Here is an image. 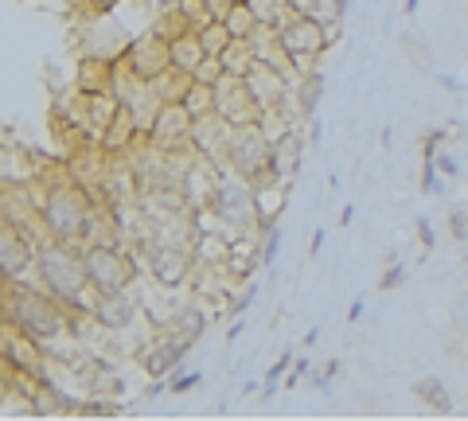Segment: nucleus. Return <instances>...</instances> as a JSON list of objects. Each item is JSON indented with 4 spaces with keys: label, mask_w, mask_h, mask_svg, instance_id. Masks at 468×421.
<instances>
[{
    "label": "nucleus",
    "mask_w": 468,
    "mask_h": 421,
    "mask_svg": "<svg viewBox=\"0 0 468 421\" xmlns=\"http://www.w3.org/2000/svg\"><path fill=\"white\" fill-rule=\"evenodd\" d=\"M40 168H35V157L28 148L12 145V140H0V187H32Z\"/></svg>",
    "instance_id": "14"
},
{
    "label": "nucleus",
    "mask_w": 468,
    "mask_h": 421,
    "mask_svg": "<svg viewBox=\"0 0 468 421\" xmlns=\"http://www.w3.org/2000/svg\"><path fill=\"white\" fill-rule=\"evenodd\" d=\"M122 58H125V63L133 67L145 82H152V78L160 75V70L172 67V47H168V40H164V35H157V31L148 28L145 35H140V40H133V43L125 47Z\"/></svg>",
    "instance_id": "12"
},
{
    "label": "nucleus",
    "mask_w": 468,
    "mask_h": 421,
    "mask_svg": "<svg viewBox=\"0 0 468 421\" xmlns=\"http://www.w3.org/2000/svg\"><path fill=\"white\" fill-rule=\"evenodd\" d=\"M82 265H86V277L94 292H117V289H129L137 281V262L129 257L122 246L105 242V238H94L82 246Z\"/></svg>",
    "instance_id": "5"
},
{
    "label": "nucleus",
    "mask_w": 468,
    "mask_h": 421,
    "mask_svg": "<svg viewBox=\"0 0 468 421\" xmlns=\"http://www.w3.org/2000/svg\"><path fill=\"white\" fill-rule=\"evenodd\" d=\"M449 230H453V238L468 242V210H453V215H449Z\"/></svg>",
    "instance_id": "24"
},
{
    "label": "nucleus",
    "mask_w": 468,
    "mask_h": 421,
    "mask_svg": "<svg viewBox=\"0 0 468 421\" xmlns=\"http://www.w3.org/2000/svg\"><path fill=\"white\" fill-rule=\"evenodd\" d=\"M113 70H117V58L82 55V58H78V78H75V86H78L82 94H113Z\"/></svg>",
    "instance_id": "15"
},
{
    "label": "nucleus",
    "mask_w": 468,
    "mask_h": 421,
    "mask_svg": "<svg viewBox=\"0 0 468 421\" xmlns=\"http://www.w3.org/2000/svg\"><path fill=\"white\" fill-rule=\"evenodd\" d=\"M199 40H203L207 55H222V47H227L234 35L227 31V23H222V20H211V23H203V28H199Z\"/></svg>",
    "instance_id": "23"
},
{
    "label": "nucleus",
    "mask_w": 468,
    "mask_h": 421,
    "mask_svg": "<svg viewBox=\"0 0 468 421\" xmlns=\"http://www.w3.org/2000/svg\"><path fill=\"white\" fill-rule=\"evenodd\" d=\"M215 113L230 125H254L262 121V105L254 102L250 86L242 75H222L215 82Z\"/></svg>",
    "instance_id": "9"
},
{
    "label": "nucleus",
    "mask_w": 468,
    "mask_h": 421,
    "mask_svg": "<svg viewBox=\"0 0 468 421\" xmlns=\"http://www.w3.org/2000/svg\"><path fill=\"white\" fill-rule=\"evenodd\" d=\"M137 312H140V304L129 289L98 292V300H94V320H98L105 332H125V327H133Z\"/></svg>",
    "instance_id": "13"
},
{
    "label": "nucleus",
    "mask_w": 468,
    "mask_h": 421,
    "mask_svg": "<svg viewBox=\"0 0 468 421\" xmlns=\"http://www.w3.org/2000/svg\"><path fill=\"white\" fill-rule=\"evenodd\" d=\"M145 262H148L152 277H157L164 289L184 285V281L199 269L195 250H192V246H180V242H152L145 250Z\"/></svg>",
    "instance_id": "8"
},
{
    "label": "nucleus",
    "mask_w": 468,
    "mask_h": 421,
    "mask_svg": "<svg viewBox=\"0 0 468 421\" xmlns=\"http://www.w3.org/2000/svg\"><path fill=\"white\" fill-rule=\"evenodd\" d=\"M269 152H274V137L262 129V121L234 125L227 137V152H222V168L254 184L262 172H269Z\"/></svg>",
    "instance_id": "6"
},
{
    "label": "nucleus",
    "mask_w": 468,
    "mask_h": 421,
    "mask_svg": "<svg viewBox=\"0 0 468 421\" xmlns=\"http://www.w3.org/2000/svg\"><path fill=\"white\" fill-rule=\"evenodd\" d=\"M184 105H187V113H192V117L215 113V86H211V82L192 78V86H187V94H184Z\"/></svg>",
    "instance_id": "20"
},
{
    "label": "nucleus",
    "mask_w": 468,
    "mask_h": 421,
    "mask_svg": "<svg viewBox=\"0 0 468 421\" xmlns=\"http://www.w3.org/2000/svg\"><path fill=\"white\" fill-rule=\"evenodd\" d=\"M344 4H347V0H309L304 16H312L316 23H324L328 40H336V35H339V20H344Z\"/></svg>",
    "instance_id": "19"
},
{
    "label": "nucleus",
    "mask_w": 468,
    "mask_h": 421,
    "mask_svg": "<svg viewBox=\"0 0 468 421\" xmlns=\"http://www.w3.org/2000/svg\"><path fill=\"white\" fill-rule=\"evenodd\" d=\"M0 320L23 336H32L43 347L70 336V312L43 285L35 289L28 281H4L0 285Z\"/></svg>",
    "instance_id": "3"
},
{
    "label": "nucleus",
    "mask_w": 468,
    "mask_h": 421,
    "mask_svg": "<svg viewBox=\"0 0 468 421\" xmlns=\"http://www.w3.org/2000/svg\"><path fill=\"white\" fill-rule=\"evenodd\" d=\"M281 43H285V51L292 55V63H297L301 75H309V70H316V58H320L328 51V28L324 23H316L312 16H304V12H297V16H289L285 23L277 28Z\"/></svg>",
    "instance_id": "7"
},
{
    "label": "nucleus",
    "mask_w": 468,
    "mask_h": 421,
    "mask_svg": "<svg viewBox=\"0 0 468 421\" xmlns=\"http://www.w3.org/2000/svg\"><path fill=\"white\" fill-rule=\"evenodd\" d=\"M418 238H421V246H426V250L433 246V230H429V222H426V219L418 222Z\"/></svg>",
    "instance_id": "27"
},
{
    "label": "nucleus",
    "mask_w": 468,
    "mask_h": 421,
    "mask_svg": "<svg viewBox=\"0 0 468 421\" xmlns=\"http://www.w3.org/2000/svg\"><path fill=\"white\" fill-rule=\"evenodd\" d=\"M168 47H172V67L187 70V75L207 58V47H203V40H199L195 28H187V31L176 35V40H168Z\"/></svg>",
    "instance_id": "16"
},
{
    "label": "nucleus",
    "mask_w": 468,
    "mask_h": 421,
    "mask_svg": "<svg viewBox=\"0 0 468 421\" xmlns=\"http://www.w3.org/2000/svg\"><path fill=\"white\" fill-rule=\"evenodd\" d=\"M242 78H246V86H250L254 102L262 105V113H266V110H281V105L292 102V86H297V82L285 78V75H281V70H274V67H266L262 58H257V63L246 70Z\"/></svg>",
    "instance_id": "11"
},
{
    "label": "nucleus",
    "mask_w": 468,
    "mask_h": 421,
    "mask_svg": "<svg viewBox=\"0 0 468 421\" xmlns=\"http://www.w3.org/2000/svg\"><path fill=\"white\" fill-rule=\"evenodd\" d=\"M219 63H222V70H227V75H246V70L257 63L254 43H250V40H230L227 47H222Z\"/></svg>",
    "instance_id": "18"
},
{
    "label": "nucleus",
    "mask_w": 468,
    "mask_h": 421,
    "mask_svg": "<svg viewBox=\"0 0 468 421\" xmlns=\"http://www.w3.org/2000/svg\"><path fill=\"white\" fill-rule=\"evenodd\" d=\"M398 281H402V265H394V269H391V273H386V277H382V289H394V285H398Z\"/></svg>",
    "instance_id": "28"
},
{
    "label": "nucleus",
    "mask_w": 468,
    "mask_h": 421,
    "mask_svg": "<svg viewBox=\"0 0 468 421\" xmlns=\"http://www.w3.org/2000/svg\"><path fill=\"white\" fill-rule=\"evenodd\" d=\"M152 86V94L168 105V102H184V94H187V86H192V75L187 70H180V67H168V70H160L157 78L148 82Z\"/></svg>",
    "instance_id": "17"
},
{
    "label": "nucleus",
    "mask_w": 468,
    "mask_h": 421,
    "mask_svg": "<svg viewBox=\"0 0 468 421\" xmlns=\"http://www.w3.org/2000/svg\"><path fill=\"white\" fill-rule=\"evenodd\" d=\"M238 4V0H207V12H211V20H227V12Z\"/></svg>",
    "instance_id": "25"
},
{
    "label": "nucleus",
    "mask_w": 468,
    "mask_h": 421,
    "mask_svg": "<svg viewBox=\"0 0 468 421\" xmlns=\"http://www.w3.org/2000/svg\"><path fill=\"white\" fill-rule=\"evenodd\" d=\"M222 23H227V31L234 35V40H250L254 28H257V16H254L250 8H246V0H242V4H234V8L227 12V20H222Z\"/></svg>",
    "instance_id": "22"
},
{
    "label": "nucleus",
    "mask_w": 468,
    "mask_h": 421,
    "mask_svg": "<svg viewBox=\"0 0 468 421\" xmlns=\"http://www.w3.org/2000/svg\"><path fill=\"white\" fill-rule=\"evenodd\" d=\"M35 184L43 187L40 192V219H43V234L75 246H86L94 238H102V207L98 199L90 195V187L78 180L70 168H55L47 175V168H40Z\"/></svg>",
    "instance_id": "1"
},
{
    "label": "nucleus",
    "mask_w": 468,
    "mask_h": 421,
    "mask_svg": "<svg viewBox=\"0 0 468 421\" xmlns=\"http://www.w3.org/2000/svg\"><path fill=\"white\" fill-rule=\"evenodd\" d=\"M418 398L429 409H437V414H449V409H453V394L441 386V379H421L418 382Z\"/></svg>",
    "instance_id": "21"
},
{
    "label": "nucleus",
    "mask_w": 468,
    "mask_h": 421,
    "mask_svg": "<svg viewBox=\"0 0 468 421\" xmlns=\"http://www.w3.org/2000/svg\"><path fill=\"white\" fill-rule=\"evenodd\" d=\"M32 269H35V238L0 219V285L4 281H23Z\"/></svg>",
    "instance_id": "10"
},
{
    "label": "nucleus",
    "mask_w": 468,
    "mask_h": 421,
    "mask_svg": "<svg viewBox=\"0 0 468 421\" xmlns=\"http://www.w3.org/2000/svg\"><path fill=\"white\" fill-rule=\"evenodd\" d=\"M199 382V374H180V379H172V394H184V390H192V386Z\"/></svg>",
    "instance_id": "26"
},
{
    "label": "nucleus",
    "mask_w": 468,
    "mask_h": 421,
    "mask_svg": "<svg viewBox=\"0 0 468 421\" xmlns=\"http://www.w3.org/2000/svg\"><path fill=\"white\" fill-rule=\"evenodd\" d=\"M207 215H215L219 230L227 234L230 242L238 238H254L262 230V215H257V199H254V184L242 180V175L227 172L215 192V203H211Z\"/></svg>",
    "instance_id": "4"
},
{
    "label": "nucleus",
    "mask_w": 468,
    "mask_h": 421,
    "mask_svg": "<svg viewBox=\"0 0 468 421\" xmlns=\"http://www.w3.org/2000/svg\"><path fill=\"white\" fill-rule=\"evenodd\" d=\"M35 277H40V285L51 292L70 316L94 312L98 292H94L86 265H82V246L43 234V238L35 242Z\"/></svg>",
    "instance_id": "2"
}]
</instances>
